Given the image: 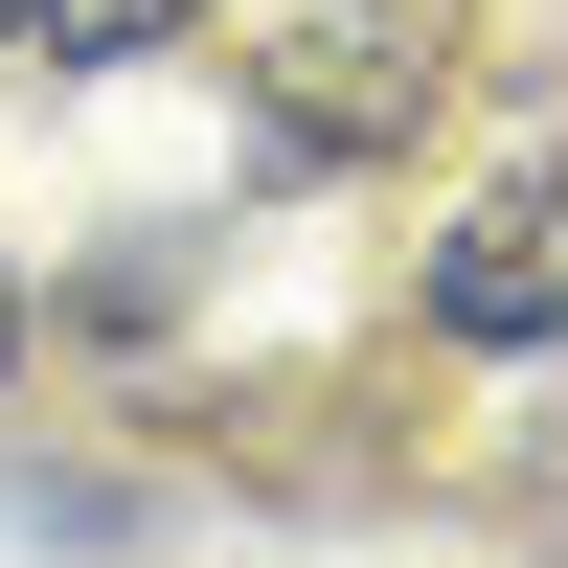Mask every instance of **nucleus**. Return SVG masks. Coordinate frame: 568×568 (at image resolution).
<instances>
[{
	"label": "nucleus",
	"mask_w": 568,
	"mask_h": 568,
	"mask_svg": "<svg viewBox=\"0 0 568 568\" xmlns=\"http://www.w3.org/2000/svg\"><path fill=\"white\" fill-rule=\"evenodd\" d=\"M546 318H568V205H546V182L455 205V251H433V342H478V364H546Z\"/></svg>",
	"instance_id": "1"
},
{
	"label": "nucleus",
	"mask_w": 568,
	"mask_h": 568,
	"mask_svg": "<svg viewBox=\"0 0 568 568\" xmlns=\"http://www.w3.org/2000/svg\"><path fill=\"white\" fill-rule=\"evenodd\" d=\"M409 114H433V45L409 23H318V69H273V160H364Z\"/></svg>",
	"instance_id": "2"
},
{
	"label": "nucleus",
	"mask_w": 568,
	"mask_h": 568,
	"mask_svg": "<svg viewBox=\"0 0 568 568\" xmlns=\"http://www.w3.org/2000/svg\"><path fill=\"white\" fill-rule=\"evenodd\" d=\"M227 0H23V45H69V69H160V45H205Z\"/></svg>",
	"instance_id": "3"
},
{
	"label": "nucleus",
	"mask_w": 568,
	"mask_h": 568,
	"mask_svg": "<svg viewBox=\"0 0 568 568\" xmlns=\"http://www.w3.org/2000/svg\"><path fill=\"white\" fill-rule=\"evenodd\" d=\"M0 387H23V273H0Z\"/></svg>",
	"instance_id": "4"
},
{
	"label": "nucleus",
	"mask_w": 568,
	"mask_h": 568,
	"mask_svg": "<svg viewBox=\"0 0 568 568\" xmlns=\"http://www.w3.org/2000/svg\"><path fill=\"white\" fill-rule=\"evenodd\" d=\"M0 45H23V0H0Z\"/></svg>",
	"instance_id": "5"
}]
</instances>
